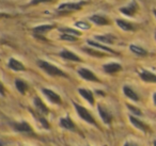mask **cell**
Returning a JSON list of instances; mask_svg holds the SVG:
<instances>
[{"instance_id": "cell-2", "label": "cell", "mask_w": 156, "mask_h": 146, "mask_svg": "<svg viewBox=\"0 0 156 146\" xmlns=\"http://www.w3.org/2000/svg\"><path fill=\"white\" fill-rule=\"evenodd\" d=\"M37 64H39V66L41 67L43 71H45L48 75H50V76H60V77H67V76L65 75V74L63 73L61 69H59L58 67H56L55 65L50 64V63L46 62V61L40 60V61H37Z\"/></svg>"}, {"instance_id": "cell-12", "label": "cell", "mask_w": 156, "mask_h": 146, "mask_svg": "<svg viewBox=\"0 0 156 146\" xmlns=\"http://www.w3.org/2000/svg\"><path fill=\"white\" fill-rule=\"evenodd\" d=\"M121 69H122L121 64L115 63V62L108 63V64L104 65V71H105V73H107V74H115L121 71Z\"/></svg>"}, {"instance_id": "cell-35", "label": "cell", "mask_w": 156, "mask_h": 146, "mask_svg": "<svg viewBox=\"0 0 156 146\" xmlns=\"http://www.w3.org/2000/svg\"><path fill=\"white\" fill-rule=\"evenodd\" d=\"M5 16H8L7 14H5V13H0V18H2V17H5Z\"/></svg>"}, {"instance_id": "cell-33", "label": "cell", "mask_w": 156, "mask_h": 146, "mask_svg": "<svg viewBox=\"0 0 156 146\" xmlns=\"http://www.w3.org/2000/svg\"><path fill=\"white\" fill-rule=\"evenodd\" d=\"M124 146H139V145L136 143H133V142H126V143L124 144Z\"/></svg>"}, {"instance_id": "cell-31", "label": "cell", "mask_w": 156, "mask_h": 146, "mask_svg": "<svg viewBox=\"0 0 156 146\" xmlns=\"http://www.w3.org/2000/svg\"><path fill=\"white\" fill-rule=\"evenodd\" d=\"M50 1H51V0H31L29 5H39V3L50 2Z\"/></svg>"}, {"instance_id": "cell-14", "label": "cell", "mask_w": 156, "mask_h": 146, "mask_svg": "<svg viewBox=\"0 0 156 146\" xmlns=\"http://www.w3.org/2000/svg\"><path fill=\"white\" fill-rule=\"evenodd\" d=\"M55 27H56V25H55V24H51V25H41V26H37V27H35V28H33L32 31L35 33V34H45L46 32L52 30Z\"/></svg>"}, {"instance_id": "cell-8", "label": "cell", "mask_w": 156, "mask_h": 146, "mask_svg": "<svg viewBox=\"0 0 156 146\" xmlns=\"http://www.w3.org/2000/svg\"><path fill=\"white\" fill-rule=\"evenodd\" d=\"M14 129L18 132H22V133H30L32 134L33 130L32 128L30 127V125L26 122H22V123H16V124L13 125Z\"/></svg>"}, {"instance_id": "cell-15", "label": "cell", "mask_w": 156, "mask_h": 146, "mask_svg": "<svg viewBox=\"0 0 156 146\" xmlns=\"http://www.w3.org/2000/svg\"><path fill=\"white\" fill-rule=\"evenodd\" d=\"M9 67L11 69H13V71H25V66H24V64H23L22 62H20L18 60H16V59H14V58H11L9 60Z\"/></svg>"}, {"instance_id": "cell-21", "label": "cell", "mask_w": 156, "mask_h": 146, "mask_svg": "<svg viewBox=\"0 0 156 146\" xmlns=\"http://www.w3.org/2000/svg\"><path fill=\"white\" fill-rule=\"evenodd\" d=\"M117 25L124 31H133L134 30V26H133L130 23L126 22V20L123 19H117Z\"/></svg>"}, {"instance_id": "cell-19", "label": "cell", "mask_w": 156, "mask_h": 146, "mask_svg": "<svg viewBox=\"0 0 156 146\" xmlns=\"http://www.w3.org/2000/svg\"><path fill=\"white\" fill-rule=\"evenodd\" d=\"M123 92H124V94H125V96L128 97L129 99H132V100H134V101H138L139 100L138 95H137L136 92H134V90H133L132 88H129V86H127V85L124 86Z\"/></svg>"}, {"instance_id": "cell-11", "label": "cell", "mask_w": 156, "mask_h": 146, "mask_svg": "<svg viewBox=\"0 0 156 146\" xmlns=\"http://www.w3.org/2000/svg\"><path fill=\"white\" fill-rule=\"evenodd\" d=\"M129 120H130V123L133 124V126L136 127V128H137V129H139V130L143 131V132H147V131L150 130L149 127H147V125L144 124V123L141 122V120H139L138 118L134 117V116L130 115V116H129Z\"/></svg>"}, {"instance_id": "cell-4", "label": "cell", "mask_w": 156, "mask_h": 146, "mask_svg": "<svg viewBox=\"0 0 156 146\" xmlns=\"http://www.w3.org/2000/svg\"><path fill=\"white\" fill-rule=\"evenodd\" d=\"M78 75L80 76L83 79L88 80V81H94V82H100L98 78L95 76L93 71H91L88 68H80L78 71Z\"/></svg>"}, {"instance_id": "cell-38", "label": "cell", "mask_w": 156, "mask_h": 146, "mask_svg": "<svg viewBox=\"0 0 156 146\" xmlns=\"http://www.w3.org/2000/svg\"><path fill=\"white\" fill-rule=\"evenodd\" d=\"M154 14H155V17H156V11H154Z\"/></svg>"}, {"instance_id": "cell-16", "label": "cell", "mask_w": 156, "mask_h": 146, "mask_svg": "<svg viewBox=\"0 0 156 146\" xmlns=\"http://www.w3.org/2000/svg\"><path fill=\"white\" fill-rule=\"evenodd\" d=\"M60 56H61V58L66 59V60L75 61V62H81V59L79 58L77 54H73V52L69 51V50H62V51L60 52Z\"/></svg>"}, {"instance_id": "cell-1", "label": "cell", "mask_w": 156, "mask_h": 146, "mask_svg": "<svg viewBox=\"0 0 156 146\" xmlns=\"http://www.w3.org/2000/svg\"><path fill=\"white\" fill-rule=\"evenodd\" d=\"M86 1H80V2H66L62 3L57 8V12L59 14H69L73 11H77V10H80L83 8V5H86Z\"/></svg>"}, {"instance_id": "cell-17", "label": "cell", "mask_w": 156, "mask_h": 146, "mask_svg": "<svg viewBox=\"0 0 156 146\" xmlns=\"http://www.w3.org/2000/svg\"><path fill=\"white\" fill-rule=\"evenodd\" d=\"M79 94L90 103V105H94V97H93V93L91 91L87 90V89H79L78 90Z\"/></svg>"}, {"instance_id": "cell-30", "label": "cell", "mask_w": 156, "mask_h": 146, "mask_svg": "<svg viewBox=\"0 0 156 146\" xmlns=\"http://www.w3.org/2000/svg\"><path fill=\"white\" fill-rule=\"evenodd\" d=\"M41 115H42V114H40V115H35V116H37V120H39L40 122H41L42 126H43L44 128L48 129V128H49V124H48V122H47V120H46L45 118H44L43 116H41Z\"/></svg>"}, {"instance_id": "cell-22", "label": "cell", "mask_w": 156, "mask_h": 146, "mask_svg": "<svg viewBox=\"0 0 156 146\" xmlns=\"http://www.w3.org/2000/svg\"><path fill=\"white\" fill-rule=\"evenodd\" d=\"M15 86L20 94H25V93L27 92V90H28V85H27L26 82L23 81V80H20V79L15 80Z\"/></svg>"}, {"instance_id": "cell-24", "label": "cell", "mask_w": 156, "mask_h": 146, "mask_svg": "<svg viewBox=\"0 0 156 146\" xmlns=\"http://www.w3.org/2000/svg\"><path fill=\"white\" fill-rule=\"evenodd\" d=\"M83 51H86L90 56L96 57V58H104V57H106V54L104 52H101L96 49H91V48H83Z\"/></svg>"}, {"instance_id": "cell-39", "label": "cell", "mask_w": 156, "mask_h": 146, "mask_svg": "<svg viewBox=\"0 0 156 146\" xmlns=\"http://www.w3.org/2000/svg\"><path fill=\"white\" fill-rule=\"evenodd\" d=\"M155 40H156V33H155Z\"/></svg>"}, {"instance_id": "cell-23", "label": "cell", "mask_w": 156, "mask_h": 146, "mask_svg": "<svg viewBox=\"0 0 156 146\" xmlns=\"http://www.w3.org/2000/svg\"><path fill=\"white\" fill-rule=\"evenodd\" d=\"M95 39L98 41L102 42V43H106V44H112L115 42V36L110 34H106V35H96Z\"/></svg>"}, {"instance_id": "cell-34", "label": "cell", "mask_w": 156, "mask_h": 146, "mask_svg": "<svg viewBox=\"0 0 156 146\" xmlns=\"http://www.w3.org/2000/svg\"><path fill=\"white\" fill-rule=\"evenodd\" d=\"M153 101H154V105L156 106V93L153 94Z\"/></svg>"}, {"instance_id": "cell-25", "label": "cell", "mask_w": 156, "mask_h": 146, "mask_svg": "<svg viewBox=\"0 0 156 146\" xmlns=\"http://www.w3.org/2000/svg\"><path fill=\"white\" fill-rule=\"evenodd\" d=\"M129 49L132 50L134 54H138V56H147V50H144L143 48L139 47V46H136V45H130L129 46Z\"/></svg>"}, {"instance_id": "cell-28", "label": "cell", "mask_w": 156, "mask_h": 146, "mask_svg": "<svg viewBox=\"0 0 156 146\" xmlns=\"http://www.w3.org/2000/svg\"><path fill=\"white\" fill-rule=\"evenodd\" d=\"M126 107H127L128 110H129L132 113H134L135 115H142V112H141L138 108L135 107V106H132V105H129V103H127V105H126Z\"/></svg>"}, {"instance_id": "cell-7", "label": "cell", "mask_w": 156, "mask_h": 146, "mask_svg": "<svg viewBox=\"0 0 156 146\" xmlns=\"http://www.w3.org/2000/svg\"><path fill=\"white\" fill-rule=\"evenodd\" d=\"M98 113H100L103 122H104L105 124H107V125L110 124L111 120H112V115H111L110 112H109L106 108H104L103 106H101V105H98Z\"/></svg>"}, {"instance_id": "cell-9", "label": "cell", "mask_w": 156, "mask_h": 146, "mask_svg": "<svg viewBox=\"0 0 156 146\" xmlns=\"http://www.w3.org/2000/svg\"><path fill=\"white\" fill-rule=\"evenodd\" d=\"M89 19L93 24H95L96 26H107V25H109V20L105 16L100 15V14H94V15L90 16Z\"/></svg>"}, {"instance_id": "cell-32", "label": "cell", "mask_w": 156, "mask_h": 146, "mask_svg": "<svg viewBox=\"0 0 156 146\" xmlns=\"http://www.w3.org/2000/svg\"><path fill=\"white\" fill-rule=\"evenodd\" d=\"M0 95L1 96H5V86H3V84L0 82Z\"/></svg>"}, {"instance_id": "cell-6", "label": "cell", "mask_w": 156, "mask_h": 146, "mask_svg": "<svg viewBox=\"0 0 156 146\" xmlns=\"http://www.w3.org/2000/svg\"><path fill=\"white\" fill-rule=\"evenodd\" d=\"M43 93L48 99L49 101H51L52 103H56V105H60L61 103V97L59 96L57 93H55L54 91L49 90V89H43Z\"/></svg>"}, {"instance_id": "cell-29", "label": "cell", "mask_w": 156, "mask_h": 146, "mask_svg": "<svg viewBox=\"0 0 156 146\" xmlns=\"http://www.w3.org/2000/svg\"><path fill=\"white\" fill-rule=\"evenodd\" d=\"M75 26L78 27V28L83 29V30H89V29L91 28V26H90V25H88L87 23H83V22H77V23H75Z\"/></svg>"}, {"instance_id": "cell-26", "label": "cell", "mask_w": 156, "mask_h": 146, "mask_svg": "<svg viewBox=\"0 0 156 146\" xmlns=\"http://www.w3.org/2000/svg\"><path fill=\"white\" fill-rule=\"evenodd\" d=\"M59 30L61 31V32L63 33H66V34H72V35H77V36H79V35H81V32H79L78 30H75V29H72V28H60Z\"/></svg>"}, {"instance_id": "cell-37", "label": "cell", "mask_w": 156, "mask_h": 146, "mask_svg": "<svg viewBox=\"0 0 156 146\" xmlns=\"http://www.w3.org/2000/svg\"><path fill=\"white\" fill-rule=\"evenodd\" d=\"M0 146H3V144H2V143H1V142H0Z\"/></svg>"}, {"instance_id": "cell-5", "label": "cell", "mask_w": 156, "mask_h": 146, "mask_svg": "<svg viewBox=\"0 0 156 146\" xmlns=\"http://www.w3.org/2000/svg\"><path fill=\"white\" fill-rule=\"evenodd\" d=\"M137 11H138V3H137L136 1H133V2H130L128 5L120 9L121 13H123L124 15H126V16H130V17L134 16Z\"/></svg>"}, {"instance_id": "cell-18", "label": "cell", "mask_w": 156, "mask_h": 146, "mask_svg": "<svg viewBox=\"0 0 156 146\" xmlns=\"http://www.w3.org/2000/svg\"><path fill=\"white\" fill-rule=\"evenodd\" d=\"M60 125L61 127L67 129V130H75V124L73 123V120L66 116V117H63L60 120Z\"/></svg>"}, {"instance_id": "cell-3", "label": "cell", "mask_w": 156, "mask_h": 146, "mask_svg": "<svg viewBox=\"0 0 156 146\" xmlns=\"http://www.w3.org/2000/svg\"><path fill=\"white\" fill-rule=\"evenodd\" d=\"M73 106H74V108H75L76 111H77L78 115L80 116V118H83V120L88 122L89 124H92V125H95V126H98V124H96V122H95V120L93 118V116L90 114V112L88 111L85 107H83V106H80V105H78V103H73Z\"/></svg>"}, {"instance_id": "cell-20", "label": "cell", "mask_w": 156, "mask_h": 146, "mask_svg": "<svg viewBox=\"0 0 156 146\" xmlns=\"http://www.w3.org/2000/svg\"><path fill=\"white\" fill-rule=\"evenodd\" d=\"M88 44H89L90 46H92V47H95V48H98V49L105 50V51H107V52H110V54H117V52H115V50L111 49V48L107 47V46L102 45V44H100V43H96V42H92L91 40H88Z\"/></svg>"}, {"instance_id": "cell-36", "label": "cell", "mask_w": 156, "mask_h": 146, "mask_svg": "<svg viewBox=\"0 0 156 146\" xmlns=\"http://www.w3.org/2000/svg\"><path fill=\"white\" fill-rule=\"evenodd\" d=\"M153 145H154V146H156V140H155V141L153 142Z\"/></svg>"}, {"instance_id": "cell-10", "label": "cell", "mask_w": 156, "mask_h": 146, "mask_svg": "<svg viewBox=\"0 0 156 146\" xmlns=\"http://www.w3.org/2000/svg\"><path fill=\"white\" fill-rule=\"evenodd\" d=\"M33 103H34V106H35V108L37 109V111L40 112V114L44 115V114L49 113V110H48V108L46 107V105L39 98V97H34V99H33Z\"/></svg>"}, {"instance_id": "cell-27", "label": "cell", "mask_w": 156, "mask_h": 146, "mask_svg": "<svg viewBox=\"0 0 156 146\" xmlns=\"http://www.w3.org/2000/svg\"><path fill=\"white\" fill-rule=\"evenodd\" d=\"M60 39L62 40V41H67V42H76L77 41V37H76L75 35L66 34V33H63V34L60 36Z\"/></svg>"}, {"instance_id": "cell-13", "label": "cell", "mask_w": 156, "mask_h": 146, "mask_svg": "<svg viewBox=\"0 0 156 146\" xmlns=\"http://www.w3.org/2000/svg\"><path fill=\"white\" fill-rule=\"evenodd\" d=\"M140 78L145 82H150V83H156V75L149 71H142L139 74Z\"/></svg>"}]
</instances>
